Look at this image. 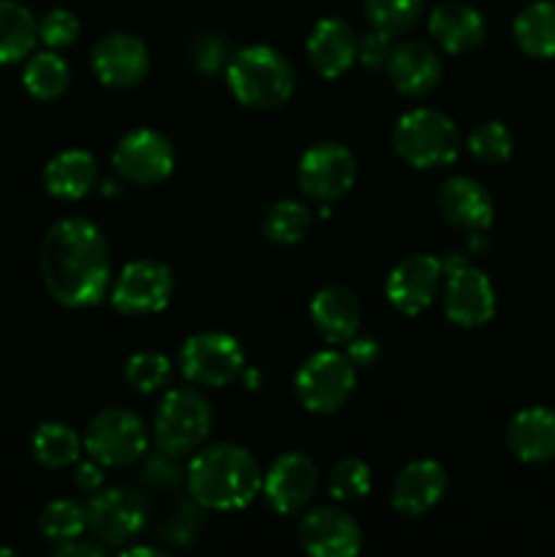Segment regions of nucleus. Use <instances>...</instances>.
Here are the masks:
<instances>
[{"label":"nucleus","mask_w":555,"mask_h":557,"mask_svg":"<svg viewBox=\"0 0 555 557\" xmlns=\"http://www.w3.org/2000/svg\"><path fill=\"white\" fill-rule=\"evenodd\" d=\"M38 264L54 302L74 310L101 302L112 275L107 237L87 218H63L54 223L44 234Z\"/></svg>","instance_id":"nucleus-1"},{"label":"nucleus","mask_w":555,"mask_h":557,"mask_svg":"<svg viewBox=\"0 0 555 557\" xmlns=\"http://www.w3.org/2000/svg\"><path fill=\"white\" fill-rule=\"evenodd\" d=\"M188 487L196 504L205 506V509H245L261 490L259 462L243 446H207L190 460Z\"/></svg>","instance_id":"nucleus-2"},{"label":"nucleus","mask_w":555,"mask_h":557,"mask_svg":"<svg viewBox=\"0 0 555 557\" xmlns=\"http://www.w3.org/2000/svg\"><path fill=\"white\" fill-rule=\"evenodd\" d=\"M229 90L243 107L275 109L294 92V69L278 49L250 44L237 49L226 65Z\"/></svg>","instance_id":"nucleus-3"},{"label":"nucleus","mask_w":555,"mask_h":557,"mask_svg":"<svg viewBox=\"0 0 555 557\" xmlns=\"http://www.w3.org/2000/svg\"><path fill=\"white\" fill-rule=\"evenodd\" d=\"M395 152L417 169L446 166L460 156V131L455 120L439 109L419 107L403 114L392 131Z\"/></svg>","instance_id":"nucleus-4"},{"label":"nucleus","mask_w":555,"mask_h":557,"mask_svg":"<svg viewBox=\"0 0 555 557\" xmlns=\"http://www.w3.org/2000/svg\"><path fill=\"white\" fill-rule=\"evenodd\" d=\"M156 430L158 449L163 455H188L199 449L212 430V408L199 392L194 389H172L161 400L156 411Z\"/></svg>","instance_id":"nucleus-5"},{"label":"nucleus","mask_w":555,"mask_h":557,"mask_svg":"<svg viewBox=\"0 0 555 557\" xmlns=\"http://www.w3.org/2000/svg\"><path fill=\"white\" fill-rule=\"evenodd\" d=\"M357 386V368L341 351H319L297 370L294 389L310 413H335Z\"/></svg>","instance_id":"nucleus-6"},{"label":"nucleus","mask_w":555,"mask_h":557,"mask_svg":"<svg viewBox=\"0 0 555 557\" xmlns=\"http://www.w3.org/2000/svg\"><path fill=\"white\" fill-rule=\"evenodd\" d=\"M85 451L103 468L131 466L147 451L145 422L125 408H107L85 430Z\"/></svg>","instance_id":"nucleus-7"},{"label":"nucleus","mask_w":555,"mask_h":557,"mask_svg":"<svg viewBox=\"0 0 555 557\" xmlns=\"http://www.w3.org/2000/svg\"><path fill=\"white\" fill-rule=\"evenodd\" d=\"M183 375L201 386H226L245 370V351L226 332H196L180 348Z\"/></svg>","instance_id":"nucleus-8"},{"label":"nucleus","mask_w":555,"mask_h":557,"mask_svg":"<svg viewBox=\"0 0 555 557\" xmlns=\"http://www.w3.org/2000/svg\"><path fill=\"white\" fill-rule=\"evenodd\" d=\"M299 188L316 201H335L357 183V158L337 141L308 147L297 166Z\"/></svg>","instance_id":"nucleus-9"},{"label":"nucleus","mask_w":555,"mask_h":557,"mask_svg":"<svg viewBox=\"0 0 555 557\" xmlns=\"http://www.w3.org/2000/svg\"><path fill=\"white\" fill-rule=\"evenodd\" d=\"M172 270L161 261L136 259L123 267L112 288V305L123 315L158 313L172 299Z\"/></svg>","instance_id":"nucleus-10"},{"label":"nucleus","mask_w":555,"mask_h":557,"mask_svg":"<svg viewBox=\"0 0 555 557\" xmlns=\"http://www.w3.org/2000/svg\"><path fill=\"white\" fill-rule=\"evenodd\" d=\"M112 163L123 180L134 185H156L174 169V147L161 131L134 128L118 141Z\"/></svg>","instance_id":"nucleus-11"},{"label":"nucleus","mask_w":555,"mask_h":557,"mask_svg":"<svg viewBox=\"0 0 555 557\" xmlns=\"http://www.w3.org/2000/svg\"><path fill=\"white\" fill-rule=\"evenodd\" d=\"M444 310L452 324L462 330L484 326L495 315V288L482 270L471 264H457L455 270L444 272Z\"/></svg>","instance_id":"nucleus-12"},{"label":"nucleus","mask_w":555,"mask_h":557,"mask_svg":"<svg viewBox=\"0 0 555 557\" xmlns=\"http://www.w3.org/2000/svg\"><path fill=\"white\" fill-rule=\"evenodd\" d=\"M147 522V504L139 493L123 487L96 490L87 504V528L107 544H125Z\"/></svg>","instance_id":"nucleus-13"},{"label":"nucleus","mask_w":555,"mask_h":557,"mask_svg":"<svg viewBox=\"0 0 555 557\" xmlns=\"http://www.w3.org/2000/svg\"><path fill=\"white\" fill-rule=\"evenodd\" d=\"M444 281V264L430 253H414L397 261L386 277V299L403 315H419L433 305Z\"/></svg>","instance_id":"nucleus-14"},{"label":"nucleus","mask_w":555,"mask_h":557,"mask_svg":"<svg viewBox=\"0 0 555 557\" xmlns=\"http://www.w3.org/2000/svg\"><path fill=\"white\" fill-rule=\"evenodd\" d=\"M316 484H319L316 462L308 455H303V451L281 455L272 462L270 471L264 473V479H261L267 504H270L275 515L283 517L297 515L299 509H305V504L313 498Z\"/></svg>","instance_id":"nucleus-15"},{"label":"nucleus","mask_w":555,"mask_h":557,"mask_svg":"<svg viewBox=\"0 0 555 557\" xmlns=\"http://www.w3.org/2000/svg\"><path fill=\"white\" fill-rule=\"evenodd\" d=\"M90 65L101 85L125 90L145 79L147 69H150V52L139 36L109 33L92 47Z\"/></svg>","instance_id":"nucleus-16"},{"label":"nucleus","mask_w":555,"mask_h":557,"mask_svg":"<svg viewBox=\"0 0 555 557\" xmlns=\"http://www.w3.org/2000/svg\"><path fill=\"white\" fill-rule=\"evenodd\" d=\"M299 547L313 557H354L362 547V528L346 511L321 506L299 522Z\"/></svg>","instance_id":"nucleus-17"},{"label":"nucleus","mask_w":555,"mask_h":557,"mask_svg":"<svg viewBox=\"0 0 555 557\" xmlns=\"http://www.w3.org/2000/svg\"><path fill=\"white\" fill-rule=\"evenodd\" d=\"M449 487L444 466L435 460H414L397 473L392 484V506L406 517L428 515Z\"/></svg>","instance_id":"nucleus-18"},{"label":"nucleus","mask_w":555,"mask_h":557,"mask_svg":"<svg viewBox=\"0 0 555 557\" xmlns=\"http://www.w3.org/2000/svg\"><path fill=\"white\" fill-rule=\"evenodd\" d=\"M386 74H390L397 92L419 98L439 87L441 76H444V65H441L435 49L428 47V44L403 41L392 47L390 60H386Z\"/></svg>","instance_id":"nucleus-19"},{"label":"nucleus","mask_w":555,"mask_h":557,"mask_svg":"<svg viewBox=\"0 0 555 557\" xmlns=\"http://www.w3.org/2000/svg\"><path fill=\"white\" fill-rule=\"evenodd\" d=\"M359 38L351 25L337 16H324L313 25L308 36V58L310 65L319 71L324 79H337L357 63Z\"/></svg>","instance_id":"nucleus-20"},{"label":"nucleus","mask_w":555,"mask_h":557,"mask_svg":"<svg viewBox=\"0 0 555 557\" xmlns=\"http://www.w3.org/2000/svg\"><path fill=\"white\" fill-rule=\"evenodd\" d=\"M439 210L452 226L466 232H488L493 226L495 207L488 190L471 177H449L439 188Z\"/></svg>","instance_id":"nucleus-21"},{"label":"nucleus","mask_w":555,"mask_h":557,"mask_svg":"<svg viewBox=\"0 0 555 557\" xmlns=\"http://www.w3.org/2000/svg\"><path fill=\"white\" fill-rule=\"evenodd\" d=\"M430 36L444 52L466 54L484 44V16L468 3H441L430 11Z\"/></svg>","instance_id":"nucleus-22"},{"label":"nucleus","mask_w":555,"mask_h":557,"mask_svg":"<svg viewBox=\"0 0 555 557\" xmlns=\"http://www.w3.org/2000/svg\"><path fill=\"white\" fill-rule=\"evenodd\" d=\"M506 444L522 462L555 460V411L544 406L522 408L506 428Z\"/></svg>","instance_id":"nucleus-23"},{"label":"nucleus","mask_w":555,"mask_h":557,"mask_svg":"<svg viewBox=\"0 0 555 557\" xmlns=\"http://www.w3.org/2000/svg\"><path fill=\"white\" fill-rule=\"evenodd\" d=\"M310 319L326 343H348L359 332L362 308L346 286H324L310 302Z\"/></svg>","instance_id":"nucleus-24"},{"label":"nucleus","mask_w":555,"mask_h":557,"mask_svg":"<svg viewBox=\"0 0 555 557\" xmlns=\"http://www.w3.org/2000/svg\"><path fill=\"white\" fill-rule=\"evenodd\" d=\"M98 180V163L87 150H63L44 166V188L60 201H79Z\"/></svg>","instance_id":"nucleus-25"},{"label":"nucleus","mask_w":555,"mask_h":557,"mask_svg":"<svg viewBox=\"0 0 555 557\" xmlns=\"http://www.w3.org/2000/svg\"><path fill=\"white\" fill-rule=\"evenodd\" d=\"M515 41L528 58H555V3L533 0L517 14Z\"/></svg>","instance_id":"nucleus-26"},{"label":"nucleus","mask_w":555,"mask_h":557,"mask_svg":"<svg viewBox=\"0 0 555 557\" xmlns=\"http://www.w3.org/2000/svg\"><path fill=\"white\" fill-rule=\"evenodd\" d=\"M38 44V22L16 0H0V65L25 60Z\"/></svg>","instance_id":"nucleus-27"},{"label":"nucleus","mask_w":555,"mask_h":557,"mask_svg":"<svg viewBox=\"0 0 555 557\" xmlns=\"http://www.w3.org/2000/svg\"><path fill=\"white\" fill-rule=\"evenodd\" d=\"M82 438L71 424L65 422H44L33 433V457L44 468H69L79 460Z\"/></svg>","instance_id":"nucleus-28"},{"label":"nucleus","mask_w":555,"mask_h":557,"mask_svg":"<svg viewBox=\"0 0 555 557\" xmlns=\"http://www.w3.org/2000/svg\"><path fill=\"white\" fill-rule=\"evenodd\" d=\"M22 82H25V90L36 101H54V98H60L69 90V63L54 52L30 54V60L25 65V74H22Z\"/></svg>","instance_id":"nucleus-29"},{"label":"nucleus","mask_w":555,"mask_h":557,"mask_svg":"<svg viewBox=\"0 0 555 557\" xmlns=\"http://www.w3.org/2000/svg\"><path fill=\"white\" fill-rule=\"evenodd\" d=\"M87 528V506H82L74 498H60L52 500L47 509L38 517V531L44 539L54 544L71 542L79 539Z\"/></svg>","instance_id":"nucleus-30"},{"label":"nucleus","mask_w":555,"mask_h":557,"mask_svg":"<svg viewBox=\"0 0 555 557\" xmlns=\"http://www.w3.org/2000/svg\"><path fill=\"white\" fill-rule=\"evenodd\" d=\"M267 239L275 245H294L308 234L310 228V212L308 207L299 205L294 199H281L270 205L261 221Z\"/></svg>","instance_id":"nucleus-31"},{"label":"nucleus","mask_w":555,"mask_h":557,"mask_svg":"<svg viewBox=\"0 0 555 557\" xmlns=\"http://www.w3.org/2000/svg\"><path fill=\"white\" fill-rule=\"evenodd\" d=\"M422 9L424 0H365V14L370 25L390 36H400L408 27L417 25Z\"/></svg>","instance_id":"nucleus-32"},{"label":"nucleus","mask_w":555,"mask_h":557,"mask_svg":"<svg viewBox=\"0 0 555 557\" xmlns=\"http://www.w3.org/2000/svg\"><path fill=\"white\" fill-rule=\"evenodd\" d=\"M373 487V473H370L368 462L357 460V457H346V460L335 462L326 479V490L335 500H359L370 493Z\"/></svg>","instance_id":"nucleus-33"},{"label":"nucleus","mask_w":555,"mask_h":557,"mask_svg":"<svg viewBox=\"0 0 555 557\" xmlns=\"http://www.w3.org/2000/svg\"><path fill=\"white\" fill-rule=\"evenodd\" d=\"M466 147L479 163H504L509 161L515 141H511V131L504 123L488 120V123H479L468 134Z\"/></svg>","instance_id":"nucleus-34"},{"label":"nucleus","mask_w":555,"mask_h":557,"mask_svg":"<svg viewBox=\"0 0 555 557\" xmlns=\"http://www.w3.org/2000/svg\"><path fill=\"white\" fill-rule=\"evenodd\" d=\"M125 381L131 389L141 392V395H152V392L163 389L172 379V364L163 354L158 351H139L125 362Z\"/></svg>","instance_id":"nucleus-35"},{"label":"nucleus","mask_w":555,"mask_h":557,"mask_svg":"<svg viewBox=\"0 0 555 557\" xmlns=\"http://www.w3.org/2000/svg\"><path fill=\"white\" fill-rule=\"evenodd\" d=\"M79 38V20L65 9H52L38 22V41L49 49H65Z\"/></svg>","instance_id":"nucleus-36"},{"label":"nucleus","mask_w":555,"mask_h":557,"mask_svg":"<svg viewBox=\"0 0 555 557\" xmlns=\"http://www.w3.org/2000/svg\"><path fill=\"white\" fill-rule=\"evenodd\" d=\"M392 54V36L384 30H370L359 38V49H357V60L370 71L386 69V60Z\"/></svg>","instance_id":"nucleus-37"},{"label":"nucleus","mask_w":555,"mask_h":557,"mask_svg":"<svg viewBox=\"0 0 555 557\" xmlns=\"http://www.w3.org/2000/svg\"><path fill=\"white\" fill-rule=\"evenodd\" d=\"M346 357L351 359L354 368H370L381 357L379 341L368 335H354L346 346Z\"/></svg>","instance_id":"nucleus-38"},{"label":"nucleus","mask_w":555,"mask_h":557,"mask_svg":"<svg viewBox=\"0 0 555 557\" xmlns=\"http://www.w3.org/2000/svg\"><path fill=\"white\" fill-rule=\"evenodd\" d=\"M166 457H152V460L147 462V468H145V479H147V482L161 484V487H166V484L177 482V479H180L177 462L166 460Z\"/></svg>","instance_id":"nucleus-39"},{"label":"nucleus","mask_w":555,"mask_h":557,"mask_svg":"<svg viewBox=\"0 0 555 557\" xmlns=\"http://www.w3.org/2000/svg\"><path fill=\"white\" fill-rule=\"evenodd\" d=\"M74 484L85 493H96V490L103 487V466L96 460L79 462L74 471Z\"/></svg>","instance_id":"nucleus-40"},{"label":"nucleus","mask_w":555,"mask_h":557,"mask_svg":"<svg viewBox=\"0 0 555 557\" xmlns=\"http://www.w3.org/2000/svg\"><path fill=\"white\" fill-rule=\"evenodd\" d=\"M54 555L58 557H101L103 549L98 547V544H90V542H82L79 539H71V542H63L54 547Z\"/></svg>","instance_id":"nucleus-41"},{"label":"nucleus","mask_w":555,"mask_h":557,"mask_svg":"<svg viewBox=\"0 0 555 557\" xmlns=\"http://www.w3.org/2000/svg\"><path fill=\"white\" fill-rule=\"evenodd\" d=\"M221 58H223V47L218 41H210L205 52L199 54V65L205 71H215L218 63H221Z\"/></svg>","instance_id":"nucleus-42"},{"label":"nucleus","mask_w":555,"mask_h":557,"mask_svg":"<svg viewBox=\"0 0 555 557\" xmlns=\"http://www.w3.org/2000/svg\"><path fill=\"white\" fill-rule=\"evenodd\" d=\"M123 555H163V553L156 547H125Z\"/></svg>","instance_id":"nucleus-43"},{"label":"nucleus","mask_w":555,"mask_h":557,"mask_svg":"<svg viewBox=\"0 0 555 557\" xmlns=\"http://www.w3.org/2000/svg\"><path fill=\"white\" fill-rule=\"evenodd\" d=\"M245 379H248L250 389H254V386H259V373H254V370H248V373H245Z\"/></svg>","instance_id":"nucleus-44"}]
</instances>
